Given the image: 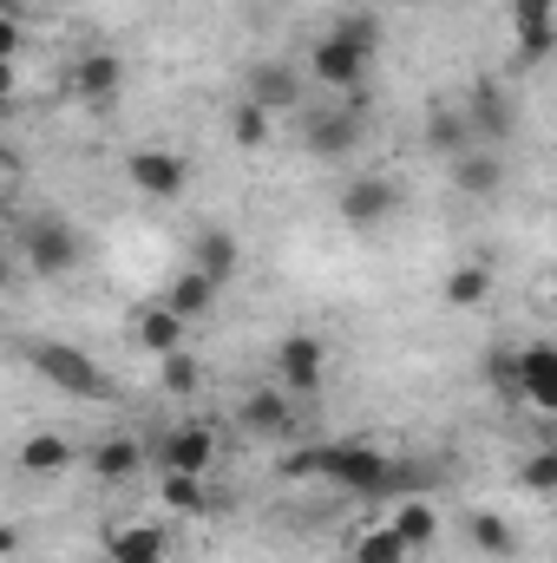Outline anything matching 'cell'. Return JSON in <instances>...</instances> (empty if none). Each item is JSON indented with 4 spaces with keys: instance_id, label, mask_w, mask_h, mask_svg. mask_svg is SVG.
I'll list each match as a JSON object with an SVG mask.
<instances>
[{
    "instance_id": "cell-1",
    "label": "cell",
    "mask_w": 557,
    "mask_h": 563,
    "mask_svg": "<svg viewBox=\"0 0 557 563\" xmlns=\"http://www.w3.org/2000/svg\"><path fill=\"white\" fill-rule=\"evenodd\" d=\"M282 478H321L328 492H348V498H381V492H394V459L381 452V445H368V439H321V445H295L288 459H282Z\"/></svg>"
},
{
    "instance_id": "cell-2",
    "label": "cell",
    "mask_w": 557,
    "mask_h": 563,
    "mask_svg": "<svg viewBox=\"0 0 557 563\" xmlns=\"http://www.w3.org/2000/svg\"><path fill=\"white\" fill-rule=\"evenodd\" d=\"M381 53V20L374 13H341L315 46H308V79L328 92H368V66Z\"/></svg>"
},
{
    "instance_id": "cell-3",
    "label": "cell",
    "mask_w": 557,
    "mask_h": 563,
    "mask_svg": "<svg viewBox=\"0 0 557 563\" xmlns=\"http://www.w3.org/2000/svg\"><path fill=\"white\" fill-rule=\"evenodd\" d=\"M401 203H407V190H401V177L394 170H361V177H348L341 184V197H335V210H341V223L348 230H387L394 217H401Z\"/></svg>"
},
{
    "instance_id": "cell-4",
    "label": "cell",
    "mask_w": 557,
    "mask_h": 563,
    "mask_svg": "<svg viewBox=\"0 0 557 563\" xmlns=\"http://www.w3.org/2000/svg\"><path fill=\"white\" fill-rule=\"evenodd\" d=\"M20 256H26V269L40 282H66L86 263V243H79V230H73L66 217H33V223L20 230Z\"/></svg>"
},
{
    "instance_id": "cell-5",
    "label": "cell",
    "mask_w": 557,
    "mask_h": 563,
    "mask_svg": "<svg viewBox=\"0 0 557 563\" xmlns=\"http://www.w3.org/2000/svg\"><path fill=\"white\" fill-rule=\"evenodd\" d=\"M26 361H33L59 394H73V400H106V394H112V380L99 374V361L79 354V347H66V341H33Z\"/></svg>"
},
{
    "instance_id": "cell-6",
    "label": "cell",
    "mask_w": 557,
    "mask_h": 563,
    "mask_svg": "<svg viewBox=\"0 0 557 563\" xmlns=\"http://www.w3.org/2000/svg\"><path fill=\"white\" fill-rule=\"evenodd\" d=\"M328 380V341L315 328H288L276 341V387H288L295 400H308Z\"/></svg>"
},
{
    "instance_id": "cell-7",
    "label": "cell",
    "mask_w": 557,
    "mask_h": 563,
    "mask_svg": "<svg viewBox=\"0 0 557 563\" xmlns=\"http://www.w3.org/2000/svg\"><path fill=\"white\" fill-rule=\"evenodd\" d=\"M125 184H132L139 197L171 203V197H184V184H190V157L171 151V144H139V151H125Z\"/></svg>"
},
{
    "instance_id": "cell-8",
    "label": "cell",
    "mask_w": 557,
    "mask_h": 563,
    "mask_svg": "<svg viewBox=\"0 0 557 563\" xmlns=\"http://www.w3.org/2000/svg\"><path fill=\"white\" fill-rule=\"evenodd\" d=\"M361 119H368V92H348V106H328V112H315L308 125H302V151L308 157H354V144H361Z\"/></svg>"
},
{
    "instance_id": "cell-9",
    "label": "cell",
    "mask_w": 557,
    "mask_h": 563,
    "mask_svg": "<svg viewBox=\"0 0 557 563\" xmlns=\"http://www.w3.org/2000/svg\"><path fill=\"white\" fill-rule=\"evenodd\" d=\"M459 112H466V125H472V144H505L512 125H518L512 92H505L499 79H472V92L459 99Z\"/></svg>"
},
{
    "instance_id": "cell-10",
    "label": "cell",
    "mask_w": 557,
    "mask_h": 563,
    "mask_svg": "<svg viewBox=\"0 0 557 563\" xmlns=\"http://www.w3.org/2000/svg\"><path fill=\"white\" fill-rule=\"evenodd\" d=\"M119 86H125V59H119L112 46H92V53H79V59L66 66V92H73L79 106H112Z\"/></svg>"
},
{
    "instance_id": "cell-11",
    "label": "cell",
    "mask_w": 557,
    "mask_h": 563,
    "mask_svg": "<svg viewBox=\"0 0 557 563\" xmlns=\"http://www.w3.org/2000/svg\"><path fill=\"white\" fill-rule=\"evenodd\" d=\"M210 465H217V432L204 420H184L171 432H157V472H204L210 478Z\"/></svg>"
},
{
    "instance_id": "cell-12",
    "label": "cell",
    "mask_w": 557,
    "mask_h": 563,
    "mask_svg": "<svg viewBox=\"0 0 557 563\" xmlns=\"http://www.w3.org/2000/svg\"><path fill=\"white\" fill-rule=\"evenodd\" d=\"M237 426L250 432V439H288L295 432V394L288 387H256V394H243V407H237Z\"/></svg>"
},
{
    "instance_id": "cell-13",
    "label": "cell",
    "mask_w": 557,
    "mask_h": 563,
    "mask_svg": "<svg viewBox=\"0 0 557 563\" xmlns=\"http://www.w3.org/2000/svg\"><path fill=\"white\" fill-rule=\"evenodd\" d=\"M184 314L171 308V301H144L139 314H132V341H139V354L151 361H171V354H184Z\"/></svg>"
},
{
    "instance_id": "cell-14",
    "label": "cell",
    "mask_w": 557,
    "mask_h": 563,
    "mask_svg": "<svg viewBox=\"0 0 557 563\" xmlns=\"http://www.w3.org/2000/svg\"><path fill=\"white\" fill-rule=\"evenodd\" d=\"M243 99H256L263 112H302V73L295 66H282V59H256L250 66V79H243Z\"/></svg>"
},
{
    "instance_id": "cell-15",
    "label": "cell",
    "mask_w": 557,
    "mask_h": 563,
    "mask_svg": "<svg viewBox=\"0 0 557 563\" xmlns=\"http://www.w3.org/2000/svg\"><path fill=\"white\" fill-rule=\"evenodd\" d=\"M106 563H171V531L164 525H112L106 531Z\"/></svg>"
},
{
    "instance_id": "cell-16",
    "label": "cell",
    "mask_w": 557,
    "mask_h": 563,
    "mask_svg": "<svg viewBox=\"0 0 557 563\" xmlns=\"http://www.w3.org/2000/svg\"><path fill=\"white\" fill-rule=\"evenodd\" d=\"M518 387H525V407L532 413H557V347L551 341L518 347Z\"/></svg>"
},
{
    "instance_id": "cell-17",
    "label": "cell",
    "mask_w": 557,
    "mask_h": 563,
    "mask_svg": "<svg viewBox=\"0 0 557 563\" xmlns=\"http://www.w3.org/2000/svg\"><path fill=\"white\" fill-rule=\"evenodd\" d=\"M505 184V151L499 144H472L466 157H452V190L459 197H499Z\"/></svg>"
},
{
    "instance_id": "cell-18",
    "label": "cell",
    "mask_w": 557,
    "mask_h": 563,
    "mask_svg": "<svg viewBox=\"0 0 557 563\" xmlns=\"http://www.w3.org/2000/svg\"><path fill=\"white\" fill-rule=\"evenodd\" d=\"M217 295H223V282H210L197 263H190V269H177V276L164 282V301H171L184 321H204V314L217 308Z\"/></svg>"
},
{
    "instance_id": "cell-19",
    "label": "cell",
    "mask_w": 557,
    "mask_h": 563,
    "mask_svg": "<svg viewBox=\"0 0 557 563\" xmlns=\"http://www.w3.org/2000/svg\"><path fill=\"white\" fill-rule=\"evenodd\" d=\"M190 263H197L210 282H237L243 250H237V236H230L223 223H210V230H197V243H190Z\"/></svg>"
},
{
    "instance_id": "cell-20",
    "label": "cell",
    "mask_w": 557,
    "mask_h": 563,
    "mask_svg": "<svg viewBox=\"0 0 557 563\" xmlns=\"http://www.w3.org/2000/svg\"><path fill=\"white\" fill-rule=\"evenodd\" d=\"M92 472L106 478V485H125V478H139L144 472V445L132 432H106L99 445H92Z\"/></svg>"
},
{
    "instance_id": "cell-21",
    "label": "cell",
    "mask_w": 557,
    "mask_h": 563,
    "mask_svg": "<svg viewBox=\"0 0 557 563\" xmlns=\"http://www.w3.org/2000/svg\"><path fill=\"white\" fill-rule=\"evenodd\" d=\"M73 465V439L66 432H26L20 439V472L26 478H59Z\"/></svg>"
},
{
    "instance_id": "cell-22",
    "label": "cell",
    "mask_w": 557,
    "mask_h": 563,
    "mask_svg": "<svg viewBox=\"0 0 557 563\" xmlns=\"http://www.w3.org/2000/svg\"><path fill=\"white\" fill-rule=\"evenodd\" d=\"M157 505L177 518H204L210 511V478L204 472H157Z\"/></svg>"
},
{
    "instance_id": "cell-23",
    "label": "cell",
    "mask_w": 557,
    "mask_h": 563,
    "mask_svg": "<svg viewBox=\"0 0 557 563\" xmlns=\"http://www.w3.org/2000/svg\"><path fill=\"white\" fill-rule=\"evenodd\" d=\"M387 525L407 538V551H414V558H426V551L439 544V511H433V498H401V505L387 511Z\"/></svg>"
},
{
    "instance_id": "cell-24",
    "label": "cell",
    "mask_w": 557,
    "mask_h": 563,
    "mask_svg": "<svg viewBox=\"0 0 557 563\" xmlns=\"http://www.w3.org/2000/svg\"><path fill=\"white\" fill-rule=\"evenodd\" d=\"M492 263H452L446 282H439V295H446V308H485L492 301Z\"/></svg>"
},
{
    "instance_id": "cell-25",
    "label": "cell",
    "mask_w": 557,
    "mask_h": 563,
    "mask_svg": "<svg viewBox=\"0 0 557 563\" xmlns=\"http://www.w3.org/2000/svg\"><path fill=\"white\" fill-rule=\"evenodd\" d=\"M348 563H414V551H407V538L381 518V525L354 531V551H348Z\"/></svg>"
},
{
    "instance_id": "cell-26",
    "label": "cell",
    "mask_w": 557,
    "mask_h": 563,
    "mask_svg": "<svg viewBox=\"0 0 557 563\" xmlns=\"http://www.w3.org/2000/svg\"><path fill=\"white\" fill-rule=\"evenodd\" d=\"M270 139H276V112H263L256 99H237L230 106V144L237 151H263Z\"/></svg>"
},
{
    "instance_id": "cell-27",
    "label": "cell",
    "mask_w": 557,
    "mask_h": 563,
    "mask_svg": "<svg viewBox=\"0 0 557 563\" xmlns=\"http://www.w3.org/2000/svg\"><path fill=\"white\" fill-rule=\"evenodd\" d=\"M426 144L452 164V157H466L472 151V125H466V112H452V106H439L433 119H426Z\"/></svg>"
},
{
    "instance_id": "cell-28",
    "label": "cell",
    "mask_w": 557,
    "mask_h": 563,
    "mask_svg": "<svg viewBox=\"0 0 557 563\" xmlns=\"http://www.w3.org/2000/svg\"><path fill=\"white\" fill-rule=\"evenodd\" d=\"M512 478H518L525 498H557V445H532Z\"/></svg>"
},
{
    "instance_id": "cell-29",
    "label": "cell",
    "mask_w": 557,
    "mask_h": 563,
    "mask_svg": "<svg viewBox=\"0 0 557 563\" xmlns=\"http://www.w3.org/2000/svg\"><path fill=\"white\" fill-rule=\"evenodd\" d=\"M466 538H472L479 558H512V551H518V538H512V525H505L499 511H472V518H466Z\"/></svg>"
},
{
    "instance_id": "cell-30",
    "label": "cell",
    "mask_w": 557,
    "mask_h": 563,
    "mask_svg": "<svg viewBox=\"0 0 557 563\" xmlns=\"http://www.w3.org/2000/svg\"><path fill=\"white\" fill-rule=\"evenodd\" d=\"M557 59V26L551 33H518V40H512V66H518V73H538V66H551Z\"/></svg>"
},
{
    "instance_id": "cell-31",
    "label": "cell",
    "mask_w": 557,
    "mask_h": 563,
    "mask_svg": "<svg viewBox=\"0 0 557 563\" xmlns=\"http://www.w3.org/2000/svg\"><path fill=\"white\" fill-rule=\"evenodd\" d=\"M157 387L164 394H197L204 387V367L190 354H171V361H157Z\"/></svg>"
},
{
    "instance_id": "cell-32",
    "label": "cell",
    "mask_w": 557,
    "mask_h": 563,
    "mask_svg": "<svg viewBox=\"0 0 557 563\" xmlns=\"http://www.w3.org/2000/svg\"><path fill=\"white\" fill-rule=\"evenodd\" d=\"M557 26V0H512V40L518 33H551Z\"/></svg>"
},
{
    "instance_id": "cell-33",
    "label": "cell",
    "mask_w": 557,
    "mask_h": 563,
    "mask_svg": "<svg viewBox=\"0 0 557 563\" xmlns=\"http://www.w3.org/2000/svg\"><path fill=\"white\" fill-rule=\"evenodd\" d=\"M492 387H499V400H525V387H518V347H499L492 354Z\"/></svg>"
},
{
    "instance_id": "cell-34",
    "label": "cell",
    "mask_w": 557,
    "mask_h": 563,
    "mask_svg": "<svg viewBox=\"0 0 557 563\" xmlns=\"http://www.w3.org/2000/svg\"><path fill=\"white\" fill-rule=\"evenodd\" d=\"M545 301L557 308V263H551V276H545Z\"/></svg>"
},
{
    "instance_id": "cell-35",
    "label": "cell",
    "mask_w": 557,
    "mask_h": 563,
    "mask_svg": "<svg viewBox=\"0 0 557 563\" xmlns=\"http://www.w3.org/2000/svg\"><path fill=\"white\" fill-rule=\"evenodd\" d=\"M401 7H426V0H401Z\"/></svg>"
}]
</instances>
